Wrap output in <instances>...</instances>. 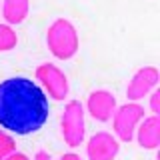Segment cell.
Segmentation results:
<instances>
[{
  "label": "cell",
  "instance_id": "cell-1",
  "mask_svg": "<svg viewBox=\"0 0 160 160\" xmlns=\"http://www.w3.org/2000/svg\"><path fill=\"white\" fill-rule=\"evenodd\" d=\"M48 98L36 82L24 76L0 84V126L20 136L38 132L48 120Z\"/></svg>",
  "mask_w": 160,
  "mask_h": 160
},
{
  "label": "cell",
  "instance_id": "cell-2",
  "mask_svg": "<svg viewBox=\"0 0 160 160\" xmlns=\"http://www.w3.org/2000/svg\"><path fill=\"white\" fill-rule=\"evenodd\" d=\"M46 44L50 52L60 60H68L78 52V34L72 22L58 18L50 24L46 32Z\"/></svg>",
  "mask_w": 160,
  "mask_h": 160
},
{
  "label": "cell",
  "instance_id": "cell-3",
  "mask_svg": "<svg viewBox=\"0 0 160 160\" xmlns=\"http://www.w3.org/2000/svg\"><path fill=\"white\" fill-rule=\"evenodd\" d=\"M62 136L70 148H76L84 140V108L78 100L66 104L62 114Z\"/></svg>",
  "mask_w": 160,
  "mask_h": 160
},
{
  "label": "cell",
  "instance_id": "cell-4",
  "mask_svg": "<svg viewBox=\"0 0 160 160\" xmlns=\"http://www.w3.org/2000/svg\"><path fill=\"white\" fill-rule=\"evenodd\" d=\"M144 118V108L140 104H124L118 110H114V132L122 142H130L134 138V130L138 122Z\"/></svg>",
  "mask_w": 160,
  "mask_h": 160
},
{
  "label": "cell",
  "instance_id": "cell-5",
  "mask_svg": "<svg viewBox=\"0 0 160 160\" xmlns=\"http://www.w3.org/2000/svg\"><path fill=\"white\" fill-rule=\"evenodd\" d=\"M36 78L46 86L48 94L54 100H64L68 94V80L64 72L54 64H40L36 68Z\"/></svg>",
  "mask_w": 160,
  "mask_h": 160
},
{
  "label": "cell",
  "instance_id": "cell-6",
  "mask_svg": "<svg viewBox=\"0 0 160 160\" xmlns=\"http://www.w3.org/2000/svg\"><path fill=\"white\" fill-rule=\"evenodd\" d=\"M120 150L118 140L108 132H96L88 140L86 154L88 160H114Z\"/></svg>",
  "mask_w": 160,
  "mask_h": 160
},
{
  "label": "cell",
  "instance_id": "cell-7",
  "mask_svg": "<svg viewBox=\"0 0 160 160\" xmlns=\"http://www.w3.org/2000/svg\"><path fill=\"white\" fill-rule=\"evenodd\" d=\"M156 84H158V70L154 66H144L132 76V80H130V84L126 88V96L136 102V100L146 96Z\"/></svg>",
  "mask_w": 160,
  "mask_h": 160
},
{
  "label": "cell",
  "instance_id": "cell-8",
  "mask_svg": "<svg viewBox=\"0 0 160 160\" xmlns=\"http://www.w3.org/2000/svg\"><path fill=\"white\" fill-rule=\"evenodd\" d=\"M88 112L90 116L98 122H106V120L112 118L114 110H116V98L114 94H110L108 90H94L88 96Z\"/></svg>",
  "mask_w": 160,
  "mask_h": 160
},
{
  "label": "cell",
  "instance_id": "cell-9",
  "mask_svg": "<svg viewBox=\"0 0 160 160\" xmlns=\"http://www.w3.org/2000/svg\"><path fill=\"white\" fill-rule=\"evenodd\" d=\"M138 130V144L142 148L154 150L160 144V118L154 114L150 118H144Z\"/></svg>",
  "mask_w": 160,
  "mask_h": 160
},
{
  "label": "cell",
  "instance_id": "cell-10",
  "mask_svg": "<svg viewBox=\"0 0 160 160\" xmlns=\"http://www.w3.org/2000/svg\"><path fill=\"white\" fill-rule=\"evenodd\" d=\"M2 14L8 24H22L28 16V0H4Z\"/></svg>",
  "mask_w": 160,
  "mask_h": 160
},
{
  "label": "cell",
  "instance_id": "cell-11",
  "mask_svg": "<svg viewBox=\"0 0 160 160\" xmlns=\"http://www.w3.org/2000/svg\"><path fill=\"white\" fill-rule=\"evenodd\" d=\"M18 38L16 32L8 26V24H0V52H6V50H12L16 46Z\"/></svg>",
  "mask_w": 160,
  "mask_h": 160
},
{
  "label": "cell",
  "instance_id": "cell-12",
  "mask_svg": "<svg viewBox=\"0 0 160 160\" xmlns=\"http://www.w3.org/2000/svg\"><path fill=\"white\" fill-rule=\"evenodd\" d=\"M14 150H16V142H14V138L6 134L4 130H0V160L6 158L8 154H12Z\"/></svg>",
  "mask_w": 160,
  "mask_h": 160
},
{
  "label": "cell",
  "instance_id": "cell-13",
  "mask_svg": "<svg viewBox=\"0 0 160 160\" xmlns=\"http://www.w3.org/2000/svg\"><path fill=\"white\" fill-rule=\"evenodd\" d=\"M150 108H152V112L158 116V112H160V92H154L152 96H150Z\"/></svg>",
  "mask_w": 160,
  "mask_h": 160
},
{
  "label": "cell",
  "instance_id": "cell-14",
  "mask_svg": "<svg viewBox=\"0 0 160 160\" xmlns=\"http://www.w3.org/2000/svg\"><path fill=\"white\" fill-rule=\"evenodd\" d=\"M2 160H30L26 154H22V152H16V150H14L12 154H8L6 158H2Z\"/></svg>",
  "mask_w": 160,
  "mask_h": 160
},
{
  "label": "cell",
  "instance_id": "cell-15",
  "mask_svg": "<svg viewBox=\"0 0 160 160\" xmlns=\"http://www.w3.org/2000/svg\"><path fill=\"white\" fill-rule=\"evenodd\" d=\"M34 160H52V158H50V154H48V152L40 150V152H36V156H34Z\"/></svg>",
  "mask_w": 160,
  "mask_h": 160
},
{
  "label": "cell",
  "instance_id": "cell-16",
  "mask_svg": "<svg viewBox=\"0 0 160 160\" xmlns=\"http://www.w3.org/2000/svg\"><path fill=\"white\" fill-rule=\"evenodd\" d=\"M60 160H82V158H80L78 154H74V152H68V154H64Z\"/></svg>",
  "mask_w": 160,
  "mask_h": 160
}]
</instances>
